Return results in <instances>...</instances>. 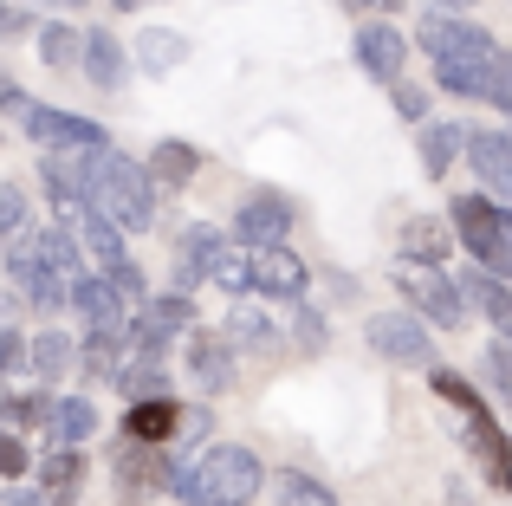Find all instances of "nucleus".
Wrapping results in <instances>:
<instances>
[{"instance_id": "3", "label": "nucleus", "mask_w": 512, "mask_h": 506, "mask_svg": "<svg viewBox=\"0 0 512 506\" xmlns=\"http://www.w3.org/2000/svg\"><path fill=\"white\" fill-rule=\"evenodd\" d=\"M448 221H454V241L467 247V260L512 286V208H500L493 195H454Z\"/></svg>"}, {"instance_id": "26", "label": "nucleus", "mask_w": 512, "mask_h": 506, "mask_svg": "<svg viewBox=\"0 0 512 506\" xmlns=\"http://www.w3.org/2000/svg\"><path fill=\"white\" fill-rule=\"evenodd\" d=\"M78 357H85V351H78V344L65 338L59 325H52V331H39V338H33V357H26V364H33V377H39V383H59L65 370L78 364Z\"/></svg>"}, {"instance_id": "30", "label": "nucleus", "mask_w": 512, "mask_h": 506, "mask_svg": "<svg viewBox=\"0 0 512 506\" xmlns=\"http://www.w3.org/2000/svg\"><path fill=\"white\" fill-rule=\"evenodd\" d=\"M78 247H85V260L98 266V273H111V266L130 260V253H124V228H111V221H98V215L78 228Z\"/></svg>"}, {"instance_id": "45", "label": "nucleus", "mask_w": 512, "mask_h": 506, "mask_svg": "<svg viewBox=\"0 0 512 506\" xmlns=\"http://www.w3.org/2000/svg\"><path fill=\"white\" fill-rule=\"evenodd\" d=\"M7 506H52V500L33 494V487H7Z\"/></svg>"}, {"instance_id": "17", "label": "nucleus", "mask_w": 512, "mask_h": 506, "mask_svg": "<svg viewBox=\"0 0 512 506\" xmlns=\"http://www.w3.org/2000/svg\"><path fill=\"white\" fill-rule=\"evenodd\" d=\"M454 286H461V299L474 305V312H480V318H487V325L512 344V286H506V279L474 273V266H467V273H454Z\"/></svg>"}, {"instance_id": "9", "label": "nucleus", "mask_w": 512, "mask_h": 506, "mask_svg": "<svg viewBox=\"0 0 512 506\" xmlns=\"http://www.w3.org/2000/svg\"><path fill=\"white\" fill-rule=\"evenodd\" d=\"M26 137L46 143V150H98V156H111L104 124H91V117H78V111H59V104H39V111L26 117Z\"/></svg>"}, {"instance_id": "6", "label": "nucleus", "mask_w": 512, "mask_h": 506, "mask_svg": "<svg viewBox=\"0 0 512 506\" xmlns=\"http://www.w3.org/2000/svg\"><path fill=\"white\" fill-rule=\"evenodd\" d=\"M363 338H370V351L383 357V364L441 370V364H435V325H428V318H415L409 305H402V312H376L370 325H363Z\"/></svg>"}, {"instance_id": "35", "label": "nucleus", "mask_w": 512, "mask_h": 506, "mask_svg": "<svg viewBox=\"0 0 512 506\" xmlns=\"http://www.w3.org/2000/svg\"><path fill=\"white\" fill-rule=\"evenodd\" d=\"M26 241V189H13V182H0V247Z\"/></svg>"}, {"instance_id": "36", "label": "nucleus", "mask_w": 512, "mask_h": 506, "mask_svg": "<svg viewBox=\"0 0 512 506\" xmlns=\"http://www.w3.org/2000/svg\"><path fill=\"white\" fill-rule=\"evenodd\" d=\"M487 390L500 396V403H512V344H487Z\"/></svg>"}, {"instance_id": "23", "label": "nucleus", "mask_w": 512, "mask_h": 506, "mask_svg": "<svg viewBox=\"0 0 512 506\" xmlns=\"http://www.w3.org/2000/svg\"><path fill=\"white\" fill-rule=\"evenodd\" d=\"M124 494L130 500H150V494H163V487H175V468L163 461V448H137L130 442V455H124Z\"/></svg>"}, {"instance_id": "16", "label": "nucleus", "mask_w": 512, "mask_h": 506, "mask_svg": "<svg viewBox=\"0 0 512 506\" xmlns=\"http://www.w3.org/2000/svg\"><path fill=\"white\" fill-rule=\"evenodd\" d=\"M182 429H188V409L175 396H163V403H130V416H124V435L137 448H169Z\"/></svg>"}, {"instance_id": "25", "label": "nucleus", "mask_w": 512, "mask_h": 506, "mask_svg": "<svg viewBox=\"0 0 512 506\" xmlns=\"http://www.w3.org/2000/svg\"><path fill=\"white\" fill-rule=\"evenodd\" d=\"M52 448H85L91 435H98V409L85 403V396H59V416H52Z\"/></svg>"}, {"instance_id": "7", "label": "nucleus", "mask_w": 512, "mask_h": 506, "mask_svg": "<svg viewBox=\"0 0 512 506\" xmlns=\"http://www.w3.org/2000/svg\"><path fill=\"white\" fill-rule=\"evenodd\" d=\"M7 279L20 299H33L39 312H59V305H72V279H59L46 266V253H39V234H26V241L7 247Z\"/></svg>"}, {"instance_id": "27", "label": "nucleus", "mask_w": 512, "mask_h": 506, "mask_svg": "<svg viewBox=\"0 0 512 506\" xmlns=\"http://www.w3.org/2000/svg\"><path fill=\"white\" fill-rule=\"evenodd\" d=\"M493 65L500 59H448V65H435V85L454 91V98H487L493 91Z\"/></svg>"}, {"instance_id": "14", "label": "nucleus", "mask_w": 512, "mask_h": 506, "mask_svg": "<svg viewBox=\"0 0 512 506\" xmlns=\"http://www.w3.org/2000/svg\"><path fill=\"white\" fill-rule=\"evenodd\" d=\"M72 312L85 318L91 331H137V325H130V299H124V292H117L104 273H85V279L72 286Z\"/></svg>"}, {"instance_id": "43", "label": "nucleus", "mask_w": 512, "mask_h": 506, "mask_svg": "<svg viewBox=\"0 0 512 506\" xmlns=\"http://www.w3.org/2000/svg\"><path fill=\"white\" fill-rule=\"evenodd\" d=\"M350 13H376V20H389V13H402V0H344Z\"/></svg>"}, {"instance_id": "29", "label": "nucleus", "mask_w": 512, "mask_h": 506, "mask_svg": "<svg viewBox=\"0 0 512 506\" xmlns=\"http://www.w3.org/2000/svg\"><path fill=\"white\" fill-rule=\"evenodd\" d=\"M195 169H201V150H195V143H182V137H163V143L150 150V176L169 182V189L195 182Z\"/></svg>"}, {"instance_id": "24", "label": "nucleus", "mask_w": 512, "mask_h": 506, "mask_svg": "<svg viewBox=\"0 0 512 506\" xmlns=\"http://www.w3.org/2000/svg\"><path fill=\"white\" fill-rule=\"evenodd\" d=\"M130 351H137V331H91L85 338V370L117 383L130 370Z\"/></svg>"}, {"instance_id": "22", "label": "nucleus", "mask_w": 512, "mask_h": 506, "mask_svg": "<svg viewBox=\"0 0 512 506\" xmlns=\"http://www.w3.org/2000/svg\"><path fill=\"white\" fill-rule=\"evenodd\" d=\"M415 156H422V176H448L454 156H467V130H461V124H441V117H428L422 137H415Z\"/></svg>"}, {"instance_id": "20", "label": "nucleus", "mask_w": 512, "mask_h": 506, "mask_svg": "<svg viewBox=\"0 0 512 506\" xmlns=\"http://www.w3.org/2000/svg\"><path fill=\"white\" fill-rule=\"evenodd\" d=\"M39 494L52 506H72L85 494V455H78V448H52V455L39 461Z\"/></svg>"}, {"instance_id": "18", "label": "nucleus", "mask_w": 512, "mask_h": 506, "mask_svg": "<svg viewBox=\"0 0 512 506\" xmlns=\"http://www.w3.org/2000/svg\"><path fill=\"white\" fill-rule=\"evenodd\" d=\"M78 72H85L98 91H124L130 85V52L111 39V26H91L85 33V65H78Z\"/></svg>"}, {"instance_id": "5", "label": "nucleus", "mask_w": 512, "mask_h": 506, "mask_svg": "<svg viewBox=\"0 0 512 506\" xmlns=\"http://www.w3.org/2000/svg\"><path fill=\"white\" fill-rule=\"evenodd\" d=\"M428 377H435V396H448V403H461V409H467V448L480 455L487 481L500 487V494H512V448H506V435L493 429V416L480 409V396L467 390V383L454 377V370H428Z\"/></svg>"}, {"instance_id": "12", "label": "nucleus", "mask_w": 512, "mask_h": 506, "mask_svg": "<svg viewBox=\"0 0 512 506\" xmlns=\"http://www.w3.org/2000/svg\"><path fill=\"white\" fill-rule=\"evenodd\" d=\"M467 163H474L480 195H493L500 208H512V137H500V130H474V137H467Z\"/></svg>"}, {"instance_id": "19", "label": "nucleus", "mask_w": 512, "mask_h": 506, "mask_svg": "<svg viewBox=\"0 0 512 506\" xmlns=\"http://www.w3.org/2000/svg\"><path fill=\"white\" fill-rule=\"evenodd\" d=\"M188 370H195V383L208 396L234 390V344L214 338V331H195V338H188Z\"/></svg>"}, {"instance_id": "41", "label": "nucleus", "mask_w": 512, "mask_h": 506, "mask_svg": "<svg viewBox=\"0 0 512 506\" xmlns=\"http://www.w3.org/2000/svg\"><path fill=\"white\" fill-rule=\"evenodd\" d=\"M487 104L512 111V52H500V65H493V91H487Z\"/></svg>"}, {"instance_id": "40", "label": "nucleus", "mask_w": 512, "mask_h": 506, "mask_svg": "<svg viewBox=\"0 0 512 506\" xmlns=\"http://www.w3.org/2000/svg\"><path fill=\"white\" fill-rule=\"evenodd\" d=\"M20 357H33V344H20V331H0V383L20 370Z\"/></svg>"}, {"instance_id": "47", "label": "nucleus", "mask_w": 512, "mask_h": 506, "mask_svg": "<svg viewBox=\"0 0 512 506\" xmlns=\"http://www.w3.org/2000/svg\"><path fill=\"white\" fill-rule=\"evenodd\" d=\"M124 7H137V0H124Z\"/></svg>"}, {"instance_id": "44", "label": "nucleus", "mask_w": 512, "mask_h": 506, "mask_svg": "<svg viewBox=\"0 0 512 506\" xmlns=\"http://www.w3.org/2000/svg\"><path fill=\"white\" fill-rule=\"evenodd\" d=\"M26 26H33V20H26V13H20V7H7V0H0V39H13V33H26Z\"/></svg>"}, {"instance_id": "33", "label": "nucleus", "mask_w": 512, "mask_h": 506, "mask_svg": "<svg viewBox=\"0 0 512 506\" xmlns=\"http://www.w3.org/2000/svg\"><path fill=\"white\" fill-rule=\"evenodd\" d=\"M130 390V403H163L169 396V377H163V357H130V370L117 377Z\"/></svg>"}, {"instance_id": "10", "label": "nucleus", "mask_w": 512, "mask_h": 506, "mask_svg": "<svg viewBox=\"0 0 512 506\" xmlns=\"http://www.w3.org/2000/svg\"><path fill=\"white\" fill-rule=\"evenodd\" d=\"M350 52H357V72H363V78H376V85H389V91L402 85L409 39H402L389 20H363V26H357V46H350Z\"/></svg>"}, {"instance_id": "4", "label": "nucleus", "mask_w": 512, "mask_h": 506, "mask_svg": "<svg viewBox=\"0 0 512 506\" xmlns=\"http://www.w3.org/2000/svg\"><path fill=\"white\" fill-rule=\"evenodd\" d=\"M389 279H396V292L409 299L415 318H428L435 331H461L467 299H461V286H454V273H441V266H428V260H396Z\"/></svg>"}, {"instance_id": "31", "label": "nucleus", "mask_w": 512, "mask_h": 506, "mask_svg": "<svg viewBox=\"0 0 512 506\" xmlns=\"http://www.w3.org/2000/svg\"><path fill=\"white\" fill-rule=\"evenodd\" d=\"M273 506H338V494L325 481H312V474L286 468V474H273Z\"/></svg>"}, {"instance_id": "2", "label": "nucleus", "mask_w": 512, "mask_h": 506, "mask_svg": "<svg viewBox=\"0 0 512 506\" xmlns=\"http://www.w3.org/2000/svg\"><path fill=\"white\" fill-rule=\"evenodd\" d=\"M85 202H91L98 221H111V228H124V234H143L156 221V176H150V163L111 150L98 163V176H91Z\"/></svg>"}, {"instance_id": "39", "label": "nucleus", "mask_w": 512, "mask_h": 506, "mask_svg": "<svg viewBox=\"0 0 512 506\" xmlns=\"http://www.w3.org/2000/svg\"><path fill=\"white\" fill-rule=\"evenodd\" d=\"M389 104H396V111L409 117V124H428V91H422V85H409V78H402V85L389 91Z\"/></svg>"}, {"instance_id": "21", "label": "nucleus", "mask_w": 512, "mask_h": 506, "mask_svg": "<svg viewBox=\"0 0 512 506\" xmlns=\"http://www.w3.org/2000/svg\"><path fill=\"white\" fill-rule=\"evenodd\" d=\"M227 344H234V351H273L279 344V325H273V312H266L260 299H240L234 312H227Z\"/></svg>"}, {"instance_id": "32", "label": "nucleus", "mask_w": 512, "mask_h": 506, "mask_svg": "<svg viewBox=\"0 0 512 506\" xmlns=\"http://www.w3.org/2000/svg\"><path fill=\"white\" fill-rule=\"evenodd\" d=\"M39 52H46L52 72L85 65V33H78V26H65V20H52V26H39Z\"/></svg>"}, {"instance_id": "34", "label": "nucleus", "mask_w": 512, "mask_h": 506, "mask_svg": "<svg viewBox=\"0 0 512 506\" xmlns=\"http://www.w3.org/2000/svg\"><path fill=\"white\" fill-rule=\"evenodd\" d=\"M441 253H448V234H441L435 221H409V234H402V260H428V266H441Z\"/></svg>"}, {"instance_id": "11", "label": "nucleus", "mask_w": 512, "mask_h": 506, "mask_svg": "<svg viewBox=\"0 0 512 506\" xmlns=\"http://www.w3.org/2000/svg\"><path fill=\"white\" fill-rule=\"evenodd\" d=\"M188 325H195V299H188V292H156L137 318V357H163L169 338L188 331Z\"/></svg>"}, {"instance_id": "46", "label": "nucleus", "mask_w": 512, "mask_h": 506, "mask_svg": "<svg viewBox=\"0 0 512 506\" xmlns=\"http://www.w3.org/2000/svg\"><path fill=\"white\" fill-rule=\"evenodd\" d=\"M435 7H448V13H467V7H474V0H435Z\"/></svg>"}, {"instance_id": "37", "label": "nucleus", "mask_w": 512, "mask_h": 506, "mask_svg": "<svg viewBox=\"0 0 512 506\" xmlns=\"http://www.w3.org/2000/svg\"><path fill=\"white\" fill-rule=\"evenodd\" d=\"M104 279H111V286H117V292H124V299H130V305H150V286H143V266H137V260H124V266H111V273H104Z\"/></svg>"}, {"instance_id": "38", "label": "nucleus", "mask_w": 512, "mask_h": 506, "mask_svg": "<svg viewBox=\"0 0 512 506\" xmlns=\"http://www.w3.org/2000/svg\"><path fill=\"white\" fill-rule=\"evenodd\" d=\"M26 468H33V455H26V442H20V435H0V481H20V474Z\"/></svg>"}, {"instance_id": "28", "label": "nucleus", "mask_w": 512, "mask_h": 506, "mask_svg": "<svg viewBox=\"0 0 512 506\" xmlns=\"http://www.w3.org/2000/svg\"><path fill=\"white\" fill-rule=\"evenodd\" d=\"M182 59H188V39H182V33H163V26H143V33H137V65H143L150 78L175 72Z\"/></svg>"}, {"instance_id": "13", "label": "nucleus", "mask_w": 512, "mask_h": 506, "mask_svg": "<svg viewBox=\"0 0 512 506\" xmlns=\"http://www.w3.org/2000/svg\"><path fill=\"white\" fill-rule=\"evenodd\" d=\"M286 234H292V202L286 195H247V202H240L234 241H247L260 253V247H286Z\"/></svg>"}, {"instance_id": "8", "label": "nucleus", "mask_w": 512, "mask_h": 506, "mask_svg": "<svg viewBox=\"0 0 512 506\" xmlns=\"http://www.w3.org/2000/svg\"><path fill=\"white\" fill-rule=\"evenodd\" d=\"M422 52L435 65H448V59H500L493 33L474 26V20H461V13H428L422 20Z\"/></svg>"}, {"instance_id": "15", "label": "nucleus", "mask_w": 512, "mask_h": 506, "mask_svg": "<svg viewBox=\"0 0 512 506\" xmlns=\"http://www.w3.org/2000/svg\"><path fill=\"white\" fill-rule=\"evenodd\" d=\"M305 260L292 247H260L253 253V292L260 299H305Z\"/></svg>"}, {"instance_id": "42", "label": "nucleus", "mask_w": 512, "mask_h": 506, "mask_svg": "<svg viewBox=\"0 0 512 506\" xmlns=\"http://www.w3.org/2000/svg\"><path fill=\"white\" fill-rule=\"evenodd\" d=\"M292 325H299V344H305V351H325V344H331V331H325V318H318V312H299Z\"/></svg>"}, {"instance_id": "1", "label": "nucleus", "mask_w": 512, "mask_h": 506, "mask_svg": "<svg viewBox=\"0 0 512 506\" xmlns=\"http://www.w3.org/2000/svg\"><path fill=\"white\" fill-rule=\"evenodd\" d=\"M266 487V468L253 448L240 442H208L188 468H175L169 494L182 506H253V494Z\"/></svg>"}]
</instances>
